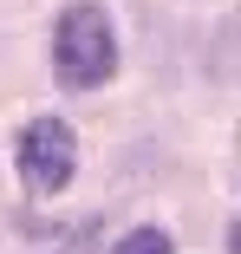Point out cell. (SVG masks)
<instances>
[{
  "label": "cell",
  "instance_id": "obj_1",
  "mask_svg": "<svg viewBox=\"0 0 241 254\" xmlns=\"http://www.w3.org/2000/svg\"><path fill=\"white\" fill-rule=\"evenodd\" d=\"M118 72V33L98 0H72L53 20V78L65 91H98Z\"/></svg>",
  "mask_w": 241,
  "mask_h": 254
},
{
  "label": "cell",
  "instance_id": "obj_2",
  "mask_svg": "<svg viewBox=\"0 0 241 254\" xmlns=\"http://www.w3.org/2000/svg\"><path fill=\"white\" fill-rule=\"evenodd\" d=\"M13 163H20V183L33 195H59L78 170V137L65 118H26L20 124V143H13Z\"/></svg>",
  "mask_w": 241,
  "mask_h": 254
},
{
  "label": "cell",
  "instance_id": "obj_3",
  "mask_svg": "<svg viewBox=\"0 0 241 254\" xmlns=\"http://www.w3.org/2000/svg\"><path fill=\"white\" fill-rule=\"evenodd\" d=\"M111 254H176L163 228H130L124 241H111Z\"/></svg>",
  "mask_w": 241,
  "mask_h": 254
}]
</instances>
